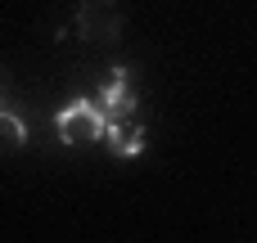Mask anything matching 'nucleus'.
<instances>
[{"label":"nucleus","mask_w":257,"mask_h":243,"mask_svg":"<svg viewBox=\"0 0 257 243\" xmlns=\"http://www.w3.org/2000/svg\"><path fill=\"white\" fill-rule=\"evenodd\" d=\"M104 126H108V113L95 99H72L54 113V131L63 144H95L104 140Z\"/></svg>","instance_id":"f257e3e1"},{"label":"nucleus","mask_w":257,"mask_h":243,"mask_svg":"<svg viewBox=\"0 0 257 243\" xmlns=\"http://www.w3.org/2000/svg\"><path fill=\"white\" fill-rule=\"evenodd\" d=\"M72 27L81 41H113L122 32V14H117V0H86L77 14H72Z\"/></svg>","instance_id":"f03ea898"},{"label":"nucleus","mask_w":257,"mask_h":243,"mask_svg":"<svg viewBox=\"0 0 257 243\" xmlns=\"http://www.w3.org/2000/svg\"><path fill=\"white\" fill-rule=\"evenodd\" d=\"M108 117H136V90H131V72L117 63L113 72H108V81H104V90H99V99H95Z\"/></svg>","instance_id":"7ed1b4c3"},{"label":"nucleus","mask_w":257,"mask_h":243,"mask_svg":"<svg viewBox=\"0 0 257 243\" xmlns=\"http://www.w3.org/2000/svg\"><path fill=\"white\" fill-rule=\"evenodd\" d=\"M104 140H108L113 158H140V153H145V144H149L145 126H140V122H131V117H108Z\"/></svg>","instance_id":"20e7f679"},{"label":"nucleus","mask_w":257,"mask_h":243,"mask_svg":"<svg viewBox=\"0 0 257 243\" xmlns=\"http://www.w3.org/2000/svg\"><path fill=\"white\" fill-rule=\"evenodd\" d=\"M0 144H5V149H23V144H27V126H23L9 108H0Z\"/></svg>","instance_id":"39448f33"}]
</instances>
